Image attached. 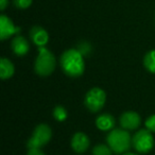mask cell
<instances>
[{
	"label": "cell",
	"instance_id": "15",
	"mask_svg": "<svg viewBox=\"0 0 155 155\" xmlns=\"http://www.w3.org/2000/svg\"><path fill=\"white\" fill-rule=\"evenodd\" d=\"M91 155H113L112 149L108 147V144L99 143L96 144L91 150Z\"/></svg>",
	"mask_w": 155,
	"mask_h": 155
},
{
	"label": "cell",
	"instance_id": "18",
	"mask_svg": "<svg viewBox=\"0 0 155 155\" xmlns=\"http://www.w3.org/2000/svg\"><path fill=\"white\" fill-rule=\"evenodd\" d=\"M33 0H13V3L17 9L19 10H26L28 8H30V5H32Z\"/></svg>",
	"mask_w": 155,
	"mask_h": 155
},
{
	"label": "cell",
	"instance_id": "12",
	"mask_svg": "<svg viewBox=\"0 0 155 155\" xmlns=\"http://www.w3.org/2000/svg\"><path fill=\"white\" fill-rule=\"evenodd\" d=\"M116 120L115 118L108 113H103L100 114L99 116L96 118V127L98 130L103 132H110L114 129Z\"/></svg>",
	"mask_w": 155,
	"mask_h": 155
},
{
	"label": "cell",
	"instance_id": "7",
	"mask_svg": "<svg viewBox=\"0 0 155 155\" xmlns=\"http://www.w3.org/2000/svg\"><path fill=\"white\" fill-rule=\"evenodd\" d=\"M119 123L122 129L127 131H134L138 129L139 125L141 124V117L139 116L138 113L133 112V110H127L121 114L119 118Z\"/></svg>",
	"mask_w": 155,
	"mask_h": 155
},
{
	"label": "cell",
	"instance_id": "16",
	"mask_svg": "<svg viewBox=\"0 0 155 155\" xmlns=\"http://www.w3.org/2000/svg\"><path fill=\"white\" fill-rule=\"evenodd\" d=\"M53 117L58 122H64L68 118V112L62 105H56L53 110Z\"/></svg>",
	"mask_w": 155,
	"mask_h": 155
},
{
	"label": "cell",
	"instance_id": "10",
	"mask_svg": "<svg viewBox=\"0 0 155 155\" xmlns=\"http://www.w3.org/2000/svg\"><path fill=\"white\" fill-rule=\"evenodd\" d=\"M30 38L37 48L46 47L49 43V34L48 32L39 26H34L30 30Z\"/></svg>",
	"mask_w": 155,
	"mask_h": 155
},
{
	"label": "cell",
	"instance_id": "8",
	"mask_svg": "<svg viewBox=\"0 0 155 155\" xmlns=\"http://www.w3.org/2000/svg\"><path fill=\"white\" fill-rule=\"evenodd\" d=\"M20 32L19 27H16L7 15L2 14L0 16V39L5 41L13 35H18Z\"/></svg>",
	"mask_w": 155,
	"mask_h": 155
},
{
	"label": "cell",
	"instance_id": "14",
	"mask_svg": "<svg viewBox=\"0 0 155 155\" xmlns=\"http://www.w3.org/2000/svg\"><path fill=\"white\" fill-rule=\"evenodd\" d=\"M143 66L149 72L155 73V49L150 50L144 54Z\"/></svg>",
	"mask_w": 155,
	"mask_h": 155
},
{
	"label": "cell",
	"instance_id": "3",
	"mask_svg": "<svg viewBox=\"0 0 155 155\" xmlns=\"http://www.w3.org/2000/svg\"><path fill=\"white\" fill-rule=\"evenodd\" d=\"M56 67V58L48 48H38V54L34 62V71L41 77L52 74Z\"/></svg>",
	"mask_w": 155,
	"mask_h": 155
},
{
	"label": "cell",
	"instance_id": "22",
	"mask_svg": "<svg viewBox=\"0 0 155 155\" xmlns=\"http://www.w3.org/2000/svg\"><path fill=\"white\" fill-rule=\"evenodd\" d=\"M122 155H139V154H136V153H132V152H125Z\"/></svg>",
	"mask_w": 155,
	"mask_h": 155
},
{
	"label": "cell",
	"instance_id": "6",
	"mask_svg": "<svg viewBox=\"0 0 155 155\" xmlns=\"http://www.w3.org/2000/svg\"><path fill=\"white\" fill-rule=\"evenodd\" d=\"M52 137V130L46 123H41L38 124L34 130L29 138L27 146L28 149L30 148H41V147L46 146L48 142L51 140Z\"/></svg>",
	"mask_w": 155,
	"mask_h": 155
},
{
	"label": "cell",
	"instance_id": "19",
	"mask_svg": "<svg viewBox=\"0 0 155 155\" xmlns=\"http://www.w3.org/2000/svg\"><path fill=\"white\" fill-rule=\"evenodd\" d=\"M144 125H146V129L148 131H150L151 133H155V114L151 115L150 117L147 118Z\"/></svg>",
	"mask_w": 155,
	"mask_h": 155
},
{
	"label": "cell",
	"instance_id": "21",
	"mask_svg": "<svg viewBox=\"0 0 155 155\" xmlns=\"http://www.w3.org/2000/svg\"><path fill=\"white\" fill-rule=\"evenodd\" d=\"M8 5H9V0H0V10L5 11L7 9Z\"/></svg>",
	"mask_w": 155,
	"mask_h": 155
},
{
	"label": "cell",
	"instance_id": "1",
	"mask_svg": "<svg viewBox=\"0 0 155 155\" xmlns=\"http://www.w3.org/2000/svg\"><path fill=\"white\" fill-rule=\"evenodd\" d=\"M63 72L70 78H79L85 71L84 55L77 48L65 50L60 58Z\"/></svg>",
	"mask_w": 155,
	"mask_h": 155
},
{
	"label": "cell",
	"instance_id": "17",
	"mask_svg": "<svg viewBox=\"0 0 155 155\" xmlns=\"http://www.w3.org/2000/svg\"><path fill=\"white\" fill-rule=\"evenodd\" d=\"M77 49L79 50L84 56H87L91 51V44L87 43V41H82V43H80L79 45H78Z\"/></svg>",
	"mask_w": 155,
	"mask_h": 155
},
{
	"label": "cell",
	"instance_id": "13",
	"mask_svg": "<svg viewBox=\"0 0 155 155\" xmlns=\"http://www.w3.org/2000/svg\"><path fill=\"white\" fill-rule=\"evenodd\" d=\"M14 72H15V67L9 58H0V78L2 80H8V79L13 77Z\"/></svg>",
	"mask_w": 155,
	"mask_h": 155
},
{
	"label": "cell",
	"instance_id": "2",
	"mask_svg": "<svg viewBox=\"0 0 155 155\" xmlns=\"http://www.w3.org/2000/svg\"><path fill=\"white\" fill-rule=\"evenodd\" d=\"M106 143L115 154H124L132 147V137L124 129H113L106 136Z\"/></svg>",
	"mask_w": 155,
	"mask_h": 155
},
{
	"label": "cell",
	"instance_id": "20",
	"mask_svg": "<svg viewBox=\"0 0 155 155\" xmlns=\"http://www.w3.org/2000/svg\"><path fill=\"white\" fill-rule=\"evenodd\" d=\"M27 155H45V153L41 150V148H30L28 149Z\"/></svg>",
	"mask_w": 155,
	"mask_h": 155
},
{
	"label": "cell",
	"instance_id": "5",
	"mask_svg": "<svg viewBox=\"0 0 155 155\" xmlns=\"http://www.w3.org/2000/svg\"><path fill=\"white\" fill-rule=\"evenodd\" d=\"M106 102V94L100 87H93L84 97V105L91 113H99Z\"/></svg>",
	"mask_w": 155,
	"mask_h": 155
},
{
	"label": "cell",
	"instance_id": "4",
	"mask_svg": "<svg viewBox=\"0 0 155 155\" xmlns=\"http://www.w3.org/2000/svg\"><path fill=\"white\" fill-rule=\"evenodd\" d=\"M132 147L139 154H147L154 147V137L153 133L147 129L137 131L132 136Z\"/></svg>",
	"mask_w": 155,
	"mask_h": 155
},
{
	"label": "cell",
	"instance_id": "9",
	"mask_svg": "<svg viewBox=\"0 0 155 155\" xmlns=\"http://www.w3.org/2000/svg\"><path fill=\"white\" fill-rule=\"evenodd\" d=\"M70 146L72 150L78 154H82V153L86 152L88 150L89 146H91V140L89 137L83 132H77L73 134L72 138H71Z\"/></svg>",
	"mask_w": 155,
	"mask_h": 155
},
{
	"label": "cell",
	"instance_id": "11",
	"mask_svg": "<svg viewBox=\"0 0 155 155\" xmlns=\"http://www.w3.org/2000/svg\"><path fill=\"white\" fill-rule=\"evenodd\" d=\"M11 48L15 55L25 56L28 54L29 50H30V45H29L28 41L24 36H21V35H15L11 41Z\"/></svg>",
	"mask_w": 155,
	"mask_h": 155
}]
</instances>
